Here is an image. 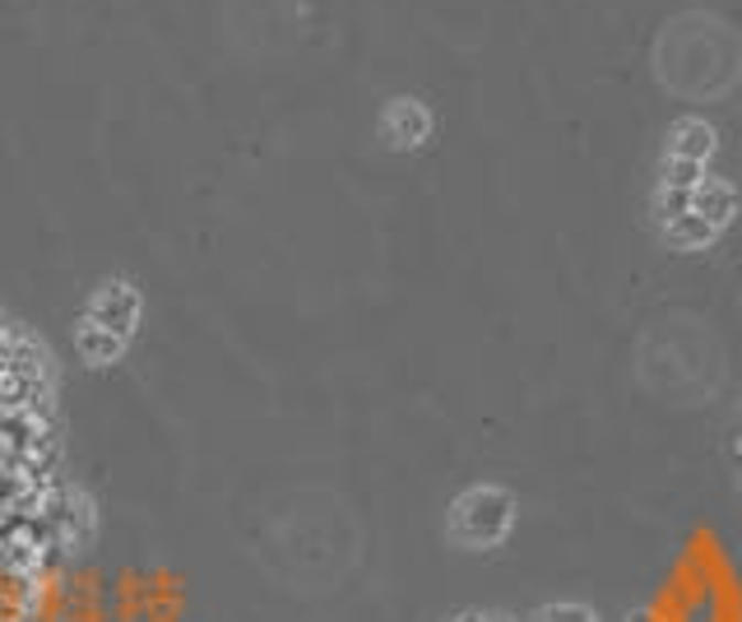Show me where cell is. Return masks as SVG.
Segmentation results:
<instances>
[{"label":"cell","instance_id":"1","mask_svg":"<svg viewBox=\"0 0 742 622\" xmlns=\"http://www.w3.org/2000/svg\"><path fill=\"white\" fill-rule=\"evenodd\" d=\"M94 317H98V325L107 330V335H126L130 330V321H135V293L130 288H107V293L98 298V307H94Z\"/></svg>","mask_w":742,"mask_h":622},{"label":"cell","instance_id":"4","mask_svg":"<svg viewBox=\"0 0 742 622\" xmlns=\"http://www.w3.org/2000/svg\"><path fill=\"white\" fill-rule=\"evenodd\" d=\"M706 182V168L691 163V159H668V176H664V191H696Z\"/></svg>","mask_w":742,"mask_h":622},{"label":"cell","instance_id":"3","mask_svg":"<svg viewBox=\"0 0 742 622\" xmlns=\"http://www.w3.org/2000/svg\"><path fill=\"white\" fill-rule=\"evenodd\" d=\"M714 233H719V228L706 224V218L696 214V210H687V214H678V218H668V237L678 242V247H706Z\"/></svg>","mask_w":742,"mask_h":622},{"label":"cell","instance_id":"2","mask_svg":"<svg viewBox=\"0 0 742 622\" xmlns=\"http://www.w3.org/2000/svg\"><path fill=\"white\" fill-rule=\"evenodd\" d=\"M710 149H714V136H710L706 121H678V130H673V159L706 163Z\"/></svg>","mask_w":742,"mask_h":622},{"label":"cell","instance_id":"5","mask_svg":"<svg viewBox=\"0 0 742 622\" xmlns=\"http://www.w3.org/2000/svg\"><path fill=\"white\" fill-rule=\"evenodd\" d=\"M79 348H84V353H94V358H111V353H121V340H117V335H107L103 325H84Z\"/></svg>","mask_w":742,"mask_h":622}]
</instances>
